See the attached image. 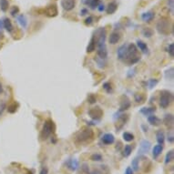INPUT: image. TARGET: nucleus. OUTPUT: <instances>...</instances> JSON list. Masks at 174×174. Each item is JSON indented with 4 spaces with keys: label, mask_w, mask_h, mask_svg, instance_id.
I'll list each match as a JSON object with an SVG mask.
<instances>
[{
    "label": "nucleus",
    "mask_w": 174,
    "mask_h": 174,
    "mask_svg": "<svg viewBox=\"0 0 174 174\" xmlns=\"http://www.w3.org/2000/svg\"><path fill=\"white\" fill-rule=\"evenodd\" d=\"M125 59L127 60L129 65H133L140 59V57L138 56V49H137V47L134 44L128 45L127 57H126Z\"/></svg>",
    "instance_id": "1"
},
{
    "label": "nucleus",
    "mask_w": 174,
    "mask_h": 174,
    "mask_svg": "<svg viewBox=\"0 0 174 174\" xmlns=\"http://www.w3.org/2000/svg\"><path fill=\"white\" fill-rule=\"evenodd\" d=\"M156 28L160 34H162V35L169 34L171 30V25L170 20H168L166 18H161V20H159V22L157 23Z\"/></svg>",
    "instance_id": "2"
},
{
    "label": "nucleus",
    "mask_w": 174,
    "mask_h": 174,
    "mask_svg": "<svg viewBox=\"0 0 174 174\" xmlns=\"http://www.w3.org/2000/svg\"><path fill=\"white\" fill-rule=\"evenodd\" d=\"M94 136L93 131L90 129H83L82 130L78 131L76 135V140L77 142H87L89 140H91Z\"/></svg>",
    "instance_id": "3"
},
{
    "label": "nucleus",
    "mask_w": 174,
    "mask_h": 174,
    "mask_svg": "<svg viewBox=\"0 0 174 174\" xmlns=\"http://www.w3.org/2000/svg\"><path fill=\"white\" fill-rule=\"evenodd\" d=\"M53 132V122L51 120H47L43 125L41 130V138L42 140H47Z\"/></svg>",
    "instance_id": "4"
},
{
    "label": "nucleus",
    "mask_w": 174,
    "mask_h": 174,
    "mask_svg": "<svg viewBox=\"0 0 174 174\" xmlns=\"http://www.w3.org/2000/svg\"><path fill=\"white\" fill-rule=\"evenodd\" d=\"M172 101V94L169 91H162L161 95V99H160V105L163 109H166L170 106L171 102Z\"/></svg>",
    "instance_id": "5"
},
{
    "label": "nucleus",
    "mask_w": 174,
    "mask_h": 174,
    "mask_svg": "<svg viewBox=\"0 0 174 174\" xmlns=\"http://www.w3.org/2000/svg\"><path fill=\"white\" fill-rule=\"evenodd\" d=\"M151 147V143L147 140H143L140 141V149H139V154L140 155H143L149 152V150H150Z\"/></svg>",
    "instance_id": "6"
},
{
    "label": "nucleus",
    "mask_w": 174,
    "mask_h": 174,
    "mask_svg": "<svg viewBox=\"0 0 174 174\" xmlns=\"http://www.w3.org/2000/svg\"><path fill=\"white\" fill-rule=\"evenodd\" d=\"M88 115L89 117L92 118L93 119H99L103 115V111L101 110L100 108H93L88 111Z\"/></svg>",
    "instance_id": "7"
},
{
    "label": "nucleus",
    "mask_w": 174,
    "mask_h": 174,
    "mask_svg": "<svg viewBox=\"0 0 174 174\" xmlns=\"http://www.w3.org/2000/svg\"><path fill=\"white\" fill-rule=\"evenodd\" d=\"M127 52H128V45L127 44L120 46L117 50L118 59L119 60H125L126 57H127Z\"/></svg>",
    "instance_id": "8"
},
{
    "label": "nucleus",
    "mask_w": 174,
    "mask_h": 174,
    "mask_svg": "<svg viewBox=\"0 0 174 174\" xmlns=\"http://www.w3.org/2000/svg\"><path fill=\"white\" fill-rule=\"evenodd\" d=\"M76 5V0H61V7L67 11H70Z\"/></svg>",
    "instance_id": "9"
},
{
    "label": "nucleus",
    "mask_w": 174,
    "mask_h": 174,
    "mask_svg": "<svg viewBox=\"0 0 174 174\" xmlns=\"http://www.w3.org/2000/svg\"><path fill=\"white\" fill-rule=\"evenodd\" d=\"M102 141H103L104 144L110 145V144L114 143L115 138H114V136L111 133H106L105 135H103V137H102Z\"/></svg>",
    "instance_id": "10"
},
{
    "label": "nucleus",
    "mask_w": 174,
    "mask_h": 174,
    "mask_svg": "<svg viewBox=\"0 0 174 174\" xmlns=\"http://www.w3.org/2000/svg\"><path fill=\"white\" fill-rule=\"evenodd\" d=\"M155 14L152 11H149V12H145L141 15V18L144 22H150V21L154 18Z\"/></svg>",
    "instance_id": "11"
},
{
    "label": "nucleus",
    "mask_w": 174,
    "mask_h": 174,
    "mask_svg": "<svg viewBox=\"0 0 174 174\" xmlns=\"http://www.w3.org/2000/svg\"><path fill=\"white\" fill-rule=\"evenodd\" d=\"M119 39H120V35H119V33H118V32H113V33L110 34L109 38V43L111 44V45H115V44H117L118 42L119 41Z\"/></svg>",
    "instance_id": "12"
},
{
    "label": "nucleus",
    "mask_w": 174,
    "mask_h": 174,
    "mask_svg": "<svg viewBox=\"0 0 174 174\" xmlns=\"http://www.w3.org/2000/svg\"><path fill=\"white\" fill-rule=\"evenodd\" d=\"M46 14L47 16H49V17H56L57 15V7L55 5H53V6H49L46 9Z\"/></svg>",
    "instance_id": "13"
},
{
    "label": "nucleus",
    "mask_w": 174,
    "mask_h": 174,
    "mask_svg": "<svg viewBox=\"0 0 174 174\" xmlns=\"http://www.w3.org/2000/svg\"><path fill=\"white\" fill-rule=\"evenodd\" d=\"M148 121H149V123H150L151 125H153V126H159L161 123V119H159L155 115L149 116V117H148Z\"/></svg>",
    "instance_id": "14"
},
{
    "label": "nucleus",
    "mask_w": 174,
    "mask_h": 174,
    "mask_svg": "<svg viewBox=\"0 0 174 174\" xmlns=\"http://www.w3.org/2000/svg\"><path fill=\"white\" fill-rule=\"evenodd\" d=\"M162 150H163V146H162V145L158 144V145L154 146L153 150H152V155H153L154 159H157V158L161 155V153L162 152Z\"/></svg>",
    "instance_id": "15"
},
{
    "label": "nucleus",
    "mask_w": 174,
    "mask_h": 174,
    "mask_svg": "<svg viewBox=\"0 0 174 174\" xmlns=\"http://www.w3.org/2000/svg\"><path fill=\"white\" fill-rule=\"evenodd\" d=\"M129 107H130V101H129V99L127 97H125V99H124V100H123V101H121L119 111H124V110L128 109Z\"/></svg>",
    "instance_id": "16"
},
{
    "label": "nucleus",
    "mask_w": 174,
    "mask_h": 174,
    "mask_svg": "<svg viewBox=\"0 0 174 174\" xmlns=\"http://www.w3.org/2000/svg\"><path fill=\"white\" fill-rule=\"evenodd\" d=\"M156 138H157V141L158 143L160 145H163L164 144V140H165V134L163 131L161 130H159L156 134Z\"/></svg>",
    "instance_id": "17"
},
{
    "label": "nucleus",
    "mask_w": 174,
    "mask_h": 174,
    "mask_svg": "<svg viewBox=\"0 0 174 174\" xmlns=\"http://www.w3.org/2000/svg\"><path fill=\"white\" fill-rule=\"evenodd\" d=\"M163 122H164V124L166 126H168V127H171V126L173 125V116H172V114L165 115L164 119H163Z\"/></svg>",
    "instance_id": "18"
},
{
    "label": "nucleus",
    "mask_w": 174,
    "mask_h": 174,
    "mask_svg": "<svg viewBox=\"0 0 174 174\" xmlns=\"http://www.w3.org/2000/svg\"><path fill=\"white\" fill-rule=\"evenodd\" d=\"M156 111V109L155 108H142L140 109V113H142L145 116H150V115H153V113Z\"/></svg>",
    "instance_id": "19"
},
{
    "label": "nucleus",
    "mask_w": 174,
    "mask_h": 174,
    "mask_svg": "<svg viewBox=\"0 0 174 174\" xmlns=\"http://www.w3.org/2000/svg\"><path fill=\"white\" fill-rule=\"evenodd\" d=\"M117 8H118V5L116 4L115 2H111V3H109V4L108 5L106 11H107L108 14H113V13L116 12Z\"/></svg>",
    "instance_id": "20"
},
{
    "label": "nucleus",
    "mask_w": 174,
    "mask_h": 174,
    "mask_svg": "<svg viewBox=\"0 0 174 174\" xmlns=\"http://www.w3.org/2000/svg\"><path fill=\"white\" fill-rule=\"evenodd\" d=\"M96 49V39H95V36H92V38L90 39V42L88 43V46L87 47V52L88 53H90L93 52Z\"/></svg>",
    "instance_id": "21"
},
{
    "label": "nucleus",
    "mask_w": 174,
    "mask_h": 174,
    "mask_svg": "<svg viewBox=\"0 0 174 174\" xmlns=\"http://www.w3.org/2000/svg\"><path fill=\"white\" fill-rule=\"evenodd\" d=\"M137 46L140 49V50H141L142 53L147 54L148 53V47L146 45V43H144L143 41L141 40H137Z\"/></svg>",
    "instance_id": "22"
},
{
    "label": "nucleus",
    "mask_w": 174,
    "mask_h": 174,
    "mask_svg": "<svg viewBox=\"0 0 174 174\" xmlns=\"http://www.w3.org/2000/svg\"><path fill=\"white\" fill-rule=\"evenodd\" d=\"M67 166L71 171H75L78 170V161L76 159H72L69 161V162L67 163Z\"/></svg>",
    "instance_id": "23"
},
{
    "label": "nucleus",
    "mask_w": 174,
    "mask_h": 174,
    "mask_svg": "<svg viewBox=\"0 0 174 174\" xmlns=\"http://www.w3.org/2000/svg\"><path fill=\"white\" fill-rule=\"evenodd\" d=\"M4 28H6L8 32H11L13 30V25L11 23V21H10V19H8V18L4 19Z\"/></svg>",
    "instance_id": "24"
},
{
    "label": "nucleus",
    "mask_w": 174,
    "mask_h": 174,
    "mask_svg": "<svg viewBox=\"0 0 174 174\" xmlns=\"http://www.w3.org/2000/svg\"><path fill=\"white\" fill-rule=\"evenodd\" d=\"M18 23L20 24L21 27H23V28H26V27H27V25H28V20H27V18H26V17H25L24 15H20V16H18Z\"/></svg>",
    "instance_id": "25"
},
{
    "label": "nucleus",
    "mask_w": 174,
    "mask_h": 174,
    "mask_svg": "<svg viewBox=\"0 0 174 174\" xmlns=\"http://www.w3.org/2000/svg\"><path fill=\"white\" fill-rule=\"evenodd\" d=\"M173 157H174V152H173V150H170V151H168V153H167L166 156H165V161H164L165 164H169V163H170L171 161H172Z\"/></svg>",
    "instance_id": "26"
},
{
    "label": "nucleus",
    "mask_w": 174,
    "mask_h": 174,
    "mask_svg": "<svg viewBox=\"0 0 174 174\" xmlns=\"http://www.w3.org/2000/svg\"><path fill=\"white\" fill-rule=\"evenodd\" d=\"M131 152H132V147H131L130 145H126L124 147L122 155H123V157L127 158V157H129L131 154Z\"/></svg>",
    "instance_id": "27"
},
{
    "label": "nucleus",
    "mask_w": 174,
    "mask_h": 174,
    "mask_svg": "<svg viewBox=\"0 0 174 174\" xmlns=\"http://www.w3.org/2000/svg\"><path fill=\"white\" fill-rule=\"evenodd\" d=\"M9 7V3L7 0H0V8L3 12H6L8 9Z\"/></svg>",
    "instance_id": "28"
},
{
    "label": "nucleus",
    "mask_w": 174,
    "mask_h": 174,
    "mask_svg": "<svg viewBox=\"0 0 174 174\" xmlns=\"http://www.w3.org/2000/svg\"><path fill=\"white\" fill-rule=\"evenodd\" d=\"M122 137H123V140L125 141H127V142L132 141L134 140V135L129 133V132H124L123 135H122Z\"/></svg>",
    "instance_id": "29"
},
{
    "label": "nucleus",
    "mask_w": 174,
    "mask_h": 174,
    "mask_svg": "<svg viewBox=\"0 0 174 174\" xmlns=\"http://www.w3.org/2000/svg\"><path fill=\"white\" fill-rule=\"evenodd\" d=\"M88 4L91 9H96L99 5V0H89Z\"/></svg>",
    "instance_id": "30"
},
{
    "label": "nucleus",
    "mask_w": 174,
    "mask_h": 174,
    "mask_svg": "<svg viewBox=\"0 0 174 174\" xmlns=\"http://www.w3.org/2000/svg\"><path fill=\"white\" fill-rule=\"evenodd\" d=\"M131 166H132V171H139V159L138 158H135L134 160L131 161Z\"/></svg>",
    "instance_id": "31"
},
{
    "label": "nucleus",
    "mask_w": 174,
    "mask_h": 174,
    "mask_svg": "<svg viewBox=\"0 0 174 174\" xmlns=\"http://www.w3.org/2000/svg\"><path fill=\"white\" fill-rule=\"evenodd\" d=\"M173 67H171L170 69H168L166 72H165V78L167 80H173Z\"/></svg>",
    "instance_id": "32"
},
{
    "label": "nucleus",
    "mask_w": 174,
    "mask_h": 174,
    "mask_svg": "<svg viewBox=\"0 0 174 174\" xmlns=\"http://www.w3.org/2000/svg\"><path fill=\"white\" fill-rule=\"evenodd\" d=\"M142 34H143V36H146V38H150V36L153 35V31L150 28H144L143 31H142Z\"/></svg>",
    "instance_id": "33"
},
{
    "label": "nucleus",
    "mask_w": 174,
    "mask_h": 174,
    "mask_svg": "<svg viewBox=\"0 0 174 174\" xmlns=\"http://www.w3.org/2000/svg\"><path fill=\"white\" fill-rule=\"evenodd\" d=\"M90 160L93 161H102V156L100 154H98V153L93 154L90 157Z\"/></svg>",
    "instance_id": "34"
},
{
    "label": "nucleus",
    "mask_w": 174,
    "mask_h": 174,
    "mask_svg": "<svg viewBox=\"0 0 174 174\" xmlns=\"http://www.w3.org/2000/svg\"><path fill=\"white\" fill-rule=\"evenodd\" d=\"M104 60H105V59H100V57H96V59H95V61L97 62L98 66L99 67H101V68H103V67H105V62H104Z\"/></svg>",
    "instance_id": "35"
},
{
    "label": "nucleus",
    "mask_w": 174,
    "mask_h": 174,
    "mask_svg": "<svg viewBox=\"0 0 174 174\" xmlns=\"http://www.w3.org/2000/svg\"><path fill=\"white\" fill-rule=\"evenodd\" d=\"M167 51H168L169 55H170L171 57H174V45L172 43L168 46V50Z\"/></svg>",
    "instance_id": "36"
},
{
    "label": "nucleus",
    "mask_w": 174,
    "mask_h": 174,
    "mask_svg": "<svg viewBox=\"0 0 174 174\" xmlns=\"http://www.w3.org/2000/svg\"><path fill=\"white\" fill-rule=\"evenodd\" d=\"M158 84V80H153V78H151V80H149V87L150 88H153V87H155Z\"/></svg>",
    "instance_id": "37"
},
{
    "label": "nucleus",
    "mask_w": 174,
    "mask_h": 174,
    "mask_svg": "<svg viewBox=\"0 0 174 174\" xmlns=\"http://www.w3.org/2000/svg\"><path fill=\"white\" fill-rule=\"evenodd\" d=\"M103 88L106 90L108 93H110L111 92V86H110L109 83H104L103 84Z\"/></svg>",
    "instance_id": "38"
},
{
    "label": "nucleus",
    "mask_w": 174,
    "mask_h": 174,
    "mask_svg": "<svg viewBox=\"0 0 174 174\" xmlns=\"http://www.w3.org/2000/svg\"><path fill=\"white\" fill-rule=\"evenodd\" d=\"M18 11H19L18 7L15 6V7H12V9H11V12H10V13H11V16H13V17H15V16L18 13Z\"/></svg>",
    "instance_id": "39"
},
{
    "label": "nucleus",
    "mask_w": 174,
    "mask_h": 174,
    "mask_svg": "<svg viewBox=\"0 0 174 174\" xmlns=\"http://www.w3.org/2000/svg\"><path fill=\"white\" fill-rule=\"evenodd\" d=\"M135 100L138 103L142 102V100H143V97H142L140 94H136L135 95Z\"/></svg>",
    "instance_id": "40"
},
{
    "label": "nucleus",
    "mask_w": 174,
    "mask_h": 174,
    "mask_svg": "<svg viewBox=\"0 0 174 174\" xmlns=\"http://www.w3.org/2000/svg\"><path fill=\"white\" fill-rule=\"evenodd\" d=\"M16 110H17V107H16V103H14V104H12L11 106H9L8 107V111L10 112V113H14Z\"/></svg>",
    "instance_id": "41"
},
{
    "label": "nucleus",
    "mask_w": 174,
    "mask_h": 174,
    "mask_svg": "<svg viewBox=\"0 0 174 174\" xmlns=\"http://www.w3.org/2000/svg\"><path fill=\"white\" fill-rule=\"evenodd\" d=\"M92 23H93V18H92V17H88V18H87L85 19V24H86L87 26L91 25Z\"/></svg>",
    "instance_id": "42"
},
{
    "label": "nucleus",
    "mask_w": 174,
    "mask_h": 174,
    "mask_svg": "<svg viewBox=\"0 0 174 174\" xmlns=\"http://www.w3.org/2000/svg\"><path fill=\"white\" fill-rule=\"evenodd\" d=\"M88 101H89V103L93 104V103L96 102V98H95L93 95H90V96L88 97Z\"/></svg>",
    "instance_id": "43"
},
{
    "label": "nucleus",
    "mask_w": 174,
    "mask_h": 174,
    "mask_svg": "<svg viewBox=\"0 0 174 174\" xmlns=\"http://www.w3.org/2000/svg\"><path fill=\"white\" fill-rule=\"evenodd\" d=\"M168 141L170 142V143H173L174 137H173V133H172V132L171 133V135H168Z\"/></svg>",
    "instance_id": "44"
},
{
    "label": "nucleus",
    "mask_w": 174,
    "mask_h": 174,
    "mask_svg": "<svg viewBox=\"0 0 174 174\" xmlns=\"http://www.w3.org/2000/svg\"><path fill=\"white\" fill-rule=\"evenodd\" d=\"M97 8L98 9V11H99V12L104 11V10H105V6H104V4H99V5H98V7Z\"/></svg>",
    "instance_id": "45"
},
{
    "label": "nucleus",
    "mask_w": 174,
    "mask_h": 174,
    "mask_svg": "<svg viewBox=\"0 0 174 174\" xmlns=\"http://www.w3.org/2000/svg\"><path fill=\"white\" fill-rule=\"evenodd\" d=\"M124 174H133L132 169H131L130 167H128L127 169H126V171H125V173H124Z\"/></svg>",
    "instance_id": "46"
},
{
    "label": "nucleus",
    "mask_w": 174,
    "mask_h": 174,
    "mask_svg": "<svg viewBox=\"0 0 174 174\" xmlns=\"http://www.w3.org/2000/svg\"><path fill=\"white\" fill-rule=\"evenodd\" d=\"M47 173H49V170H47L46 167L42 168V170H41L40 172H39V174H47Z\"/></svg>",
    "instance_id": "47"
},
{
    "label": "nucleus",
    "mask_w": 174,
    "mask_h": 174,
    "mask_svg": "<svg viewBox=\"0 0 174 174\" xmlns=\"http://www.w3.org/2000/svg\"><path fill=\"white\" fill-rule=\"evenodd\" d=\"M86 14H88V10L86 8H83L81 11H80V15L81 16H85Z\"/></svg>",
    "instance_id": "48"
},
{
    "label": "nucleus",
    "mask_w": 174,
    "mask_h": 174,
    "mask_svg": "<svg viewBox=\"0 0 174 174\" xmlns=\"http://www.w3.org/2000/svg\"><path fill=\"white\" fill-rule=\"evenodd\" d=\"M4 28V20L0 19V29L2 30V28Z\"/></svg>",
    "instance_id": "49"
},
{
    "label": "nucleus",
    "mask_w": 174,
    "mask_h": 174,
    "mask_svg": "<svg viewBox=\"0 0 174 174\" xmlns=\"http://www.w3.org/2000/svg\"><path fill=\"white\" fill-rule=\"evenodd\" d=\"M4 108H5V104H2V106H0V115L2 114L3 110H4Z\"/></svg>",
    "instance_id": "50"
},
{
    "label": "nucleus",
    "mask_w": 174,
    "mask_h": 174,
    "mask_svg": "<svg viewBox=\"0 0 174 174\" xmlns=\"http://www.w3.org/2000/svg\"><path fill=\"white\" fill-rule=\"evenodd\" d=\"M170 1V7L172 9L173 8V0H169Z\"/></svg>",
    "instance_id": "51"
},
{
    "label": "nucleus",
    "mask_w": 174,
    "mask_h": 174,
    "mask_svg": "<svg viewBox=\"0 0 174 174\" xmlns=\"http://www.w3.org/2000/svg\"><path fill=\"white\" fill-rule=\"evenodd\" d=\"M2 92H3V87H2L1 82H0V94H1Z\"/></svg>",
    "instance_id": "52"
},
{
    "label": "nucleus",
    "mask_w": 174,
    "mask_h": 174,
    "mask_svg": "<svg viewBox=\"0 0 174 174\" xmlns=\"http://www.w3.org/2000/svg\"><path fill=\"white\" fill-rule=\"evenodd\" d=\"M3 36H4V35H3V32H2V30L0 29V38H3Z\"/></svg>",
    "instance_id": "53"
}]
</instances>
